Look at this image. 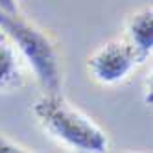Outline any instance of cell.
<instances>
[{"instance_id": "obj_1", "label": "cell", "mask_w": 153, "mask_h": 153, "mask_svg": "<svg viewBox=\"0 0 153 153\" xmlns=\"http://www.w3.org/2000/svg\"><path fill=\"white\" fill-rule=\"evenodd\" d=\"M42 129L65 146L78 151L103 153L109 148L105 131L79 109L61 96V92H45L31 105Z\"/></svg>"}, {"instance_id": "obj_2", "label": "cell", "mask_w": 153, "mask_h": 153, "mask_svg": "<svg viewBox=\"0 0 153 153\" xmlns=\"http://www.w3.org/2000/svg\"><path fill=\"white\" fill-rule=\"evenodd\" d=\"M0 30L15 45L45 92H61V57L53 39L20 11L0 9Z\"/></svg>"}, {"instance_id": "obj_3", "label": "cell", "mask_w": 153, "mask_h": 153, "mask_svg": "<svg viewBox=\"0 0 153 153\" xmlns=\"http://www.w3.org/2000/svg\"><path fill=\"white\" fill-rule=\"evenodd\" d=\"M142 63V57L124 37L111 39L98 46L87 59V70L98 83L116 85L127 79V76Z\"/></svg>"}, {"instance_id": "obj_4", "label": "cell", "mask_w": 153, "mask_h": 153, "mask_svg": "<svg viewBox=\"0 0 153 153\" xmlns=\"http://www.w3.org/2000/svg\"><path fill=\"white\" fill-rule=\"evenodd\" d=\"M126 39L137 53L146 61L153 48V11L151 7H140L138 11L129 15L126 22Z\"/></svg>"}, {"instance_id": "obj_5", "label": "cell", "mask_w": 153, "mask_h": 153, "mask_svg": "<svg viewBox=\"0 0 153 153\" xmlns=\"http://www.w3.org/2000/svg\"><path fill=\"white\" fill-rule=\"evenodd\" d=\"M22 83L20 56L9 37L0 30V91H13Z\"/></svg>"}, {"instance_id": "obj_6", "label": "cell", "mask_w": 153, "mask_h": 153, "mask_svg": "<svg viewBox=\"0 0 153 153\" xmlns=\"http://www.w3.org/2000/svg\"><path fill=\"white\" fill-rule=\"evenodd\" d=\"M28 151L24 146H20L19 142H15L13 138H9L7 135L0 133V153H22Z\"/></svg>"}, {"instance_id": "obj_7", "label": "cell", "mask_w": 153, "mask_h": 153, "mask_svg": "<svg viewBox=\"0 0 153 153\" xmlns=\"http://www.w3.org/2000/svg\"><path fill=\"white\" fill-rule=\"evenodd\" d=\"M0 9H4V11H19V4L17 0H0Z\"/></svg>"}]
</instances>
